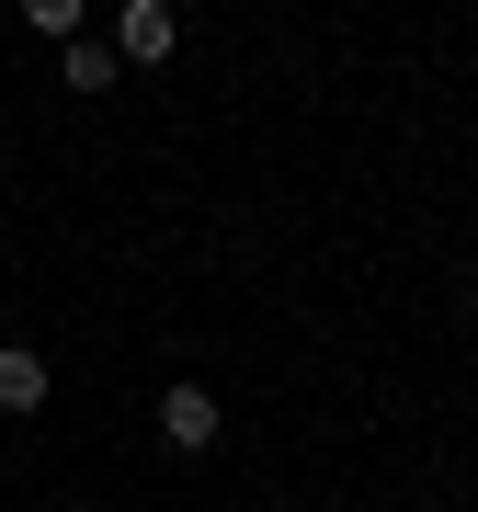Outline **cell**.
Listing matches in <instances>:
<instances>
[{
    "mask_svg": "<svg viewBox=\"0 0 478 512\" xmlns=\"http://www.w3.org/2000/svg\"><path fill=\"white\" fill-rule=\"evenodd\" d=\"M217 433H228V410H217V387H160V444L171 456H217Z\"/></svg>",
    "mask_w": 478,
    "mask_h": 512,
    "instance_id": "6da1fadb",
    "label": "cell"
},
{
    "mask_svg": "<svg viewBox=\"0 0 478 512\" xmlns=\"http://www.w3.org/2000/svg\"><path fill=\"white\" fill-rule=\"evenodd\" d=\"M114 80H126L114 46H69V92H114Z\"/></svg>",
    "mask_w": 478,
    "mask_h": 512,
    "instance_id": "277c9868",
    "label": "cell"
},
{
    "mask_svg": "<svg viewBox=\"0 0 478 512\" xmlns=\"http://www.w3.org/2000/svg\"><path fill=\"white\" fill-rule=\"evenodd\" d=\"M23 23H35L46 46H80V0H23Z\"/></svg>",
    "mask_w": 478,
    "mask_h": 512,
    "instance_id": "5b68a950",
    "label": "cell"
},
{
    "mask_svg": "<svg viewBox=\"0 0 478 512\" xmlns=\"http://www.w3.org/2000/svg\"><path fill=\"white\" fill-rule=\"evenodd\" d=\"M171 46H183V12H171V0H126V12H114V57H126V69H160Z\"/></svg>",
    "mask_w": 478,
    "mask_h": 512,
    "instance_id": "7a4b0ae2",
    "label": "cell"
},
{
    "mask_svg": "<svg viewBox=\"0 0 478 512\" xmlns=\"http://www.w3.org/2000/svg\"><path fill=\"white\" fill-rule=\"evenodd\" d=\"M46 387H57V365L35 342H0V410H46Z\"/></svg>",
    "mask_w": 478,
    "mask_h": 512,
    "instance_id": "3957f363",
    "label": "cell"
},
{
    "mask_svg": "<svg viewBox=\"0 0 478 512\" xmlns=\"http://www.w3.org/2000/svg\"><path fill=\"white\" fill-rule=\"evenodd\" d=\"M262 512H285V501H262Z\"/></svg>",
    "mask_w": 478,
    "mask_h": 512,
    "instance_id": "8992f818",
    "label": "cell"
}]
</instances>
